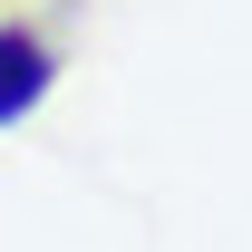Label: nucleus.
<instances>
[{"mask_svg":"<svg viewBox=\"0 0 252 252\" xmlns=\"http://www.w3.org/2000/svg\"><path fill=\"white\" fill-rule=\"evenodd\" d=\"M49 88H59V49L30 20H0V126H20Z\"/></svg>","mask_w":252,"mask_h":252,"instance_id":"obj_1","label":"nucleus"}]
</instances>
